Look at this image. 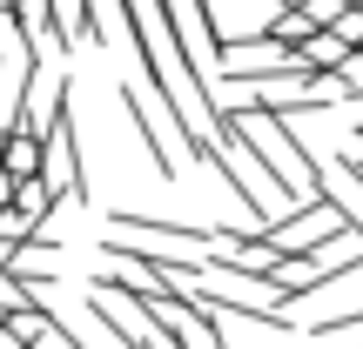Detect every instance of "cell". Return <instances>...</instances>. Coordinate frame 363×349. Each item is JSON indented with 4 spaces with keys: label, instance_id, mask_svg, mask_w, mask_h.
<instances>
[{
    "label": "cell",
    "instance_id": "8fae6325",
    "mask_svg": "<svg viewBox=\"0 0 363 349\" xmlns=\"http://www.w3.org/2000/svg\"><path fill=\"white\" fill-rule=\"evenodd\" d=\"M0 155H7V135H0Z\"/></svg>",
    "mask_w": 363,
    "mask_h": 349
},
{
    "label": "cell",
    "instance_id": "277c9868",
    "mask_svg": "<svg viewBox=\"0 0 363 349\" xmlns=\"http://www.w3.org/2000/svg\"><path fill=\"white\" fill-rule=\"evenodd\" d=\"M121 115H128V128L142 135L148 161L162 168V181H182V168H189V142H182V128L162 108H148V94L135 88V81H121Z\"/></svg>",
    "mask_w": 363,
    "mask_h": 349
},
{
    "label": "cell",
    "instance_id": "30bf717a",
    "mask_svg": "<svg viewBox=\"0 0 363 349\" xmlns=\"http://www.w3.org/2000/svg\"><path fill=\"white\" fill-rule=\"evenodd\" d=\"M0 208H13V175L0 168Z\"/></svg>",
    "mask_w": 363,
    "mask_h": 349
},
{
    "label": "cell",
    "instance_id": "9c48e42d",
    "mask_svg": "<svg viewBox=\"0 0 363 349\" xmlns=\"http://www.w3.org/2000/svg\"><path fill=\"white\" fill-rule=\"evenodd\" d=\"M330 34H337L350 54H363V0H343V13H337V27H330Z\"/></svg>",
    "mask_w": 363,
    "mask_h": 349
},
{
    "label": "cell",
    "instance_id": "3957f363",
    "mask_svg": "<svg viewBox=\"0 0 363 349\" xmlns=\"http://www.w3.org/2000/svg\"><path fill=\"white\" fill-rule=\"evenodd\" d=\"M40 181H48V195L54 202H67V208H81L88 202V175H81V135H74V88H54V101H48V121H40Z\"/></svg>",
    "mask_w": 363,
    "mask_h": 349
},
{
    "label": "cell",
    "instance_id": "6da1fadb",
    "mask_svg": "<svg viewBox=\"0 0 363 349\" xmlns=\"http://www.w3.org/2000/svg\"><path fill=\"white\" fill-rule=\"evenodd\" d=\"M222 115L235 121V135H242L249 148H256V161L269 168L276 181H283L296 202H323V181H330V168L310 155V148L296 142V128L289 121H276V115H262L256 101H235V108H222Z\"/></svg>",
    "mask_w": 363,
    "mask_h": 349
},
{
    "label": "cell",
    "instance_id": "5b68a950",
    "mask_svg": "<svg viewBox=\"0 0 363 349\" xmlns=\"http://www.w3.org/2000/svg\"><path fill=\"white\" fill-rule=\"evenodd\" d=\"M262 235H269V248H276L283 262H303V256L330 248L337 235H350V229H343V215H337L330 202H303V208H289V215H276Z\"/></svg>",
    "mask_w": 363,
    "mask_h": 349
},
{
    "label": "cell",
    "instance_id": "7a4b0ae2",
    "mask_svg": "<svg viewBox=\"0 0 363 349\" xmlns=\"http://www.w3.org/2000/svg\"><path fill=\"white\" fill-rule=\"evenodd\" d=\"M108 256H148V262H202L216 248V229H182V222H162V215H128L121 208L108 222Z\"/></svg>",
    "mask_w": 363,
    "mask_h": 349
},
{
    "label": "cell",
    "instance_id": "8992f818",
    "mask_svg": "<svg viewBox=\"0 0 363 349\" xmlns=\"http://www.w3.org/2000/svg\"><path fill=\"white\" fill-rule=\"evenodd\" d=\"M148 316L162 323V336H169L175 349H229L222 323L208 309H195V302H148Z\"/></svg>",
    "mask_w": 363,
    "mask_h": 349
},
{
    "label": "cell",
    "instance_id": "52a82bcc",
    "mask_svg": "<svg viewBox=\"0 0 363 349\" xmlns=\"http://www.w3.org/2000/svg\"><path fill=\"white\" fill-rule=\"evenodd\" d=\"M34 67H40V54H34V47H7V54H0V135L27 128V94H34Z\"/></svg>",
    "mask_w": 363,
    "mask_h": 349
},
{
    "label": "cell",
    "instance_id": "ba28073f",
    "mask_svg": "<svg viewBox=\"0 0 363 349\" xmlns=\"http://www.w3.org/2000/svg\"><path fill=\"white\" fill-rule=\"evenodd\" d=\"M40 155H48V148H40V135H34V128H13V135H7V155H0V168H7L13 181H40Z\"/></svg>",
    "mask_w": 363,
    "mask_h": 349
}]
</instances>
